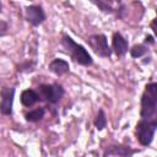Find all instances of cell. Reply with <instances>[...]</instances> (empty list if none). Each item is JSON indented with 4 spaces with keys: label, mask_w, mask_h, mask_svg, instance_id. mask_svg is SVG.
Instances as JSON below:
<instances>
[{
    "label": "cell",
    "mask_w": 157,
    "mask_h": 157,
    "mask_svg": "<svg viewBox=\"0 0 157 157\" xmlns=\"http://www.w3.org/2000/svg\"><path fill=\"white\" fill-rule=\"evenodd\" d=\"M156 130L157 129L153 125L140 119L139 123L136 124V128H135V135H136V139L140 142V145H142V146L151 145V142L153 141V136H155Z\"/></svg>",
    "instance_id": "cell-5"
},
{
    "label": "cell",
    "mask_w": 157,
    "mask_h": 157,
    "mask_svg": "<svg viewBox=\"0 0 157 157\" xmlns=\"http://www.w3.org/2000/svg\"><path fill=\"white\" fill-rule=\"evenodd\" d=\"M93 4H96L103 12H105V13H113L115 10L112 7V5L108 2V1H103V0H98V1H96V0H93L92 1Z\"/></svg>",
    "instance_id": "cell-15"
},
{
    "label": "cell",
    "mask_w": 157,
    "mask_h": 157,
    "mask_svg": "<svg viewBox=\"0 0 157 157\" xmlns=\"http://www.w3.org/2000/svg\"><path fill=\"white\" fill-rule=\"evenodd\" d=\"M60 43H61L63 48L66 50V53L77 64H80L82 66H90V65L93 64V59H92L91 54L86 50V48L81 44H77L70 36L63 34V37L60 39Z\"/></svg>",
    "instance_id": "cell-1"
},
{
    "label": "cell",
    "mask_w": 157,
    "mask_h": 157,
    "mask_svg": "<svg viewBox=\"0 0 157 157\" xmlns=\"http://www.w3.org/2000/svg\"><path fill=\"white\" fill-rule=\"evenodd\" d=\"M0 26H1V31H0V36L2 37V36H5V33H6V29H7V25L4 22V21H0Z\"/></svg>",
    "instance_id": "cell-19"
},
{
    "label": "cell",
    "mask_w": 157,
    "mask_h": 157,
    "mask_svg": "<svg viewBox=\"0 0 157 157\" xmlns=\"http://www.w3.org/2000/svg\"><path fill=\"white\" fill-rule=\"evenodd\" d=\"M38 101H39V96H38L37 91L31 90V88H27V90L22 91V93H21V103L25 107H32Z\"/></svg>",
    "instance_id": "cell-11"
},
{
    "label": "cell",
    "mask_w": 157,
    "mask_h": 157,
    "mask_svg": "<svg viewBox=\"0 0 157 157\" xmlns=\"http://www.w3.org/2000/svg\"><path fill=\"white\" fill-rule=\"evenodd\" d=\"M13 97H15V88L13 87H2L1 88L0 110L4 115H11L12 114Z\"/></svg>",
    "instance_id": "cell-7"
},
{
    "label": "cell",
    "mask_w": 157,
    "mask_h": 157,
    "mask_svg": "<svg viewBox=\"0 0 157 157\" xmlns=\"http://www.w3.org/2000/svg\"><path fill=\"white\" fill-rule=\"evenodd\" d=\"M94 126L97 130H103L107 125V117H105V113L103 109H99L96 118H94Z\"/></svg>",
    "instance_id": "cell-13"
},
{
    "label": "cell",
    "mask_w": 157,
    "mask_h": 157,
    "mask_svg": "<svg viewBox=\"0 0 157 157\" xmlns=\"http://www.w3.org/2000/svg\"><path fill=\"white\" fill-rule=\"evenodd\" d=\"M157 107V82H150L145 86V91L141 96L140 117L145 118Z\"/></svg>",
    "instance_id": "cell-2"
},
{
    "label": "cell",
    "mask_w": 157,
    "mask_h": 157,
    "mask_svg": "<svg viewBox=\"0 0 157 157\" xmlns=\"http://www.w3.org/2000/svg\"><path fill=\"white\" fill-rule=\"evenodd\" d=\"M26 20L32 26H39L45 21V13L39 5H29L25 10Z\"/></svg>",
    "instance_id": "cell-6"
},
{
    "label": "cell",
    "mask_w": 157,
    "mask_h": 157,
    "mask_svg": "<svg viewBox=\"0 0 157 157\" xmlns=\"http://www.w3.org/2000/svg\"><path fill=\"white\" fill-rule=\"evenodd\" d=\"M87 43L91 47V49L99 56L102 58H109L112 55V48L108 45V39L105 34L98 33V34H92L87 38Z\"/></svg>",
    "instance_id": "cell-4"
},
{
    "label": "cell",
    "mask_w": 157,
    "mask_h": 157,
    "mask_svg": "<svg viewBox=\"0 0 157 157\" xmlns=\"http://www.w3.org/2000/svg\"><path fill=\"white\" fill-rule=\"evenodd\" d=\"M37 93L39 96V101H45L50 104H55L63 98L65 91L59 83H43L38 87Z\"/></svg>",
    "instance_id": "cell-3"
},
{
    "label": "cell",
    "mask_w": 157,
    "mask_h": 157,
    "mask_svg": "<svg viewBox=\"0 0 157 157\" xmlns=\"http://www.w3.org/2000/svg\"><path fill=\"white\" fill-rule=\"evenodd\" d=\"M44 114H45L44 108H36V109L26 113L25 118L29 123H37V121H39V120H42L44 118Z\"/></svg>",
    "instance_id": "cell-12"
},
{
    "label": "cell",
    "mask_w": 157,
    "mask_h": 157,
    "mask_svg": "<svg viewBox=\"0 0 157 157\" xmlns=\"http://www.w3.org/2000/svg\"><path fill=\"white\" fill-rule=\"evenodd\" d=\"M136 151L132 150L130 146L126 145H110L105 148L104 151V157L107 156H121V157H130L132 153H135Z\"/></svg>",
    "instance_id": "cell-9"
},
{
    "label": "cell",
    "mask_w": 157,
    "mask_h": 157,
    "mask_svg": "<svg viewBox=\"0 0 157 157\" xmlns=\"http://www.w3.org/2000/svg\"><path fill=\"white\" fill-rule=\"evenodd\" d=\"M142 120H145V121H147V123H150L151 125H153L156 129H157V107L147 115V117H145V118H141Z\"/></svg>",
    "instance_id": "cell-16"
},
{
    "label": "cell",
    "mask_w": 157,
    "mask_h": 157,
    "mask_svg": "<svg viewBox=\"0 0 157 157\" xmlns=\"http://www.w3.org/2000/svg\"><path fill=\"white\" fill-rule=\"evenodd\" d=\"M145 43H153L152 36H146V37H145Z\"/></svg>",
    "instance_id": "cell-20"
},
{
    "label": "cell",
    "mask_w": 157,
    "mask_h": 157,
    "mask_svg": "<svg viewBox=\"0 0 157 157\" xmlns=\"http://www.w3.org/2000/svg\"><path fill=\"white\" fill-rule=\"evenodd\" d=\"M150 28L152 29L153 34L157 37V17H155V18L151 21V23H150Z\"/></svg>",
    "instance_id": "cell-18"
},
{
    "label": "cell",
    "mask_w": 157,
    "mask_h": 157,
    "mask_svg": "<svg viewBox=\"0 0 157 157\" xmlns=\"http://www.w3.org/2000/svg\"><path fill=\"white\" fill-rule=\"evenodd\" d=\"M129 43L119 32H114L112 36V50L117 56H123L128 53Z\"/></svg>",
    "instance_id": "cell-8"
},
{
    "label": "cell",
    "mask_w": 157,
    "mask_h": 157,
    "mask_svg": "<svg viewBox=\"0 0 157 157\" xmlns=\"http://www.w3.org/2000/svg\"><path fill=\"white\" fill-rule=\"evenodd\" d=\"M17 70H18V71H32V70H33V64L29 63V61H27V63H25V64H21Z\"/></svg>",
    "instance_id": "cell-17"
},
{
    "label": "cell",
    "mask_w": 157,
    "mask_h": 157,
    "mask_svg": "<svg viewBox=\"0 0 157 157\" xmlns=\"http://www.w3.org/2000/svg\"><path fill=\"white\" fill-rule=\"evenodd\" d=\"M146 53H147V48H146L144 44H135V45L130 49V55H131L132 58H135V59L144 56Z\"/></svg>",
    "instance_id": "cell-14"
},
{
    "label": "cell",
    "mask_w": 157,
    "mask_h": 157,
    "mask_svg": "<svg viewBox=\"0 0 157 157\" xmlns=\"http://www.w3.org/2000/svg\"><path fill=\"white\" fill-rule=\"evenodd\" d=\"M49 71H52L53 74H55L56 76H61V75H65L69 72L70 70V66H69V63L64 59H53L50 63H49Z\"/></svg>",
    "instance_id": "cell-10"
}]
</instances>
